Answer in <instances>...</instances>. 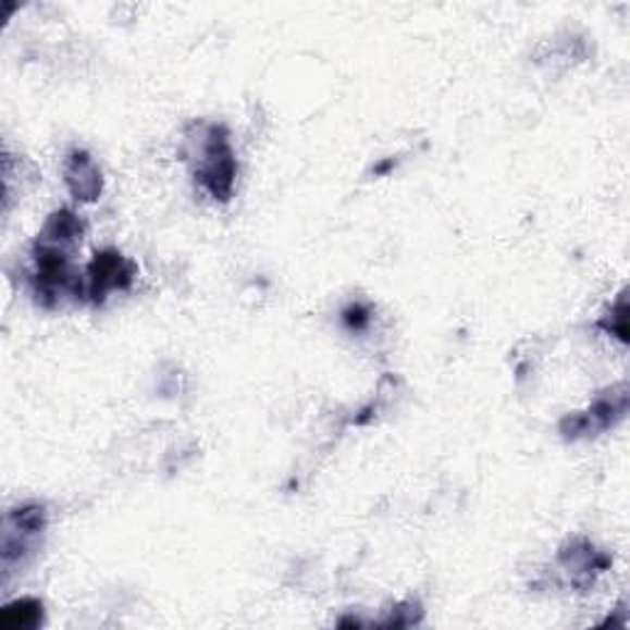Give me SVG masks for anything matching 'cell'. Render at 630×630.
Here are the masks:
<instances>
[{"instance_id":"1","label":"cell","mask_w":630,"mask_h":630,"mask_svg":"<svg viewBox=\"0 0 630 630\" xmlns=\"http://www.w3.org/2000/svg\"><path fill=\"white\" fill-rule=\"evenodd\" d=\"M200 138V165L195 171L197 181L214 200L230 202L234 181H237V158H234L227 128L222 124H205Z\"/></svg>"},{"instance_id":"2","label":"cell","mask_w":630,"mask_h":630,"mask_svg":"<svg viewBox=\"0 0 630 630\" xmlns=\"http://www.w3.org/2000/svg\"><path fill=\"white\" fill-rule=\"evenodd\" d=\"M626 411H628V384L623 382L610 392L601 394L586 411L567 413V417L559 421V434L567 441L598 436L604 434L606 429L616 427L618 421L626 417Z\"/></svg>"},{"instance_id":"3","label":"cell","mask_w":630,"mask_h":630,"mask_svg":"<svg viewBox=\"0 0 630 630\" xmlns=\"http://www.w3.org/2000/svg\"><path fill=\"white\" fill-rule=\"evenodd\" d=\"M136 269L116 249H103L94 254L87 267V281H84V298L89 304L101 306L111 291H128L134 286Z\"/></svg>"},{"instance_id":"4","label":"cell","mask_w":630,"mask_h":630,"mask_svg":"<svg viewBox=\"0 0 630 630\" xmlns=\"http://www.w3.org/2000/svg\"><path fill=\"white\" fill-rule=\"evenodd\" d=\"M559 564L569 573H573V586L586 589L594 581V573L610 567V559L606 554H601L589 540H569L559 549Z\"/></svg>"},{"instance_id":"5","label":"cell","mask_w":630,"mask_h":630,"mask_svg":"<svg viewBox=\"0 0 630 630\" xmlns=\"http://www.w3.org/2000/svg\"><path fill=\"white\" fill-rule=\"evenodd\" d=\"M64 183L72 193L74 200L79 202H94L99 200L103 190V177L99 165L94 163V158L87 150H72L64 161Z\"/></svg>"},{"instance_id":"6","label":"cell","mask_w":630,"mask_h":630,"mask_svg":"<svg viewBox=\"0 0 630 630\" xmlns=\"http://www.w3.org/2000/svg\"><path fill=\"white\" fill-rule=\"evenodd\" d=\"M82 237H84V222L77 214L72 210H58L47 218L42 232L37 234V242L45 244V247L70 251L72 247H77Z\"/></svg>"},{"instance_id":"7","label":"cell","mask_w":630,"mask_h":630,"mask_svg":"<svg viewBox=\"0 0 630 630\" xmlns=\"http://www.w3.org/2000/svg\"><path fill=\"white\" fill-rule=\"evenodd\" d=\"M42 604L37 598L13 601L0 614V626L5 630H35L42 626Z\"/></svg>"},{"instance_id":"8","label":"cell","mask_w":630,"mask_h":630,"mask_svg":"<svg viewBox=\"0 0 630 630\" xmlns=\"http://www.w3.org/2000/svg\"><path fill=\"white\" fill-rule=\"evenodd\" d=\"M601 331H606L608 335L618 337L620 343H628V298H626V291L618 296V300L614 306H610L608 313L598 321Z\"/></svg>"},{"instance_id":"9","label":"cell","mask_w":630,"mask_h":630,"mask_svg":"<svg viewBox=\"0 0 630 630\" xmlns=\"http://www.w3.org/2000/svg\"><path fill=\"white\" fill-rule=\"evenodd\" d=\"M421 620V606L419 601H407V604H399L397 608L392 610L387 620H382L380 626L384 628H407L413 626Z\"/></svg>"},{"instance_id":"10","label":"cell","mask_w":630,"mask_h":630,"mask_svg":"<svg viewBox=\"0 0 630 630\" xmlns=\"http://www.w3.org/2000/svg\"><path fill=\"white\" fill-rule=\"evenodd\" d=\"M370 321H372L370 308L362 304H350L343 310V323L350 328V331H365Z\"/></svg>"}]
</instances>
